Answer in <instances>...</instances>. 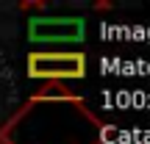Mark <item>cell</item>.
<instances>
[{"instance_id":"obj_1","label":"cell","mask_w":150,"mask_h":144,"mask_svg":"<svg viewBox=\"0 0 150 144\" xmlns=\"http://www.w3.org/2000/svg\"><path fill=\"white\" fill-rule=\"evenodd\" d=\"M28 72L31 78H59V75H83V55H45L36 53L28 58Z\"/></svg>"},{"instance_id":"obj_2","label":"cell","mask_w":150,"mask_h":144,"mask_svg":"<svg viewBox=\"0 0 150 144\" xmlns=\"http://www.w3.org/2000/svg\"><path fill=\"white\" fill-rule=\"evenodd\" d=\"M81 31H83L81 20H31V36L45 39V42H50L53 36L75 39V36H81Z\"/></svg>"}]
</instances>
